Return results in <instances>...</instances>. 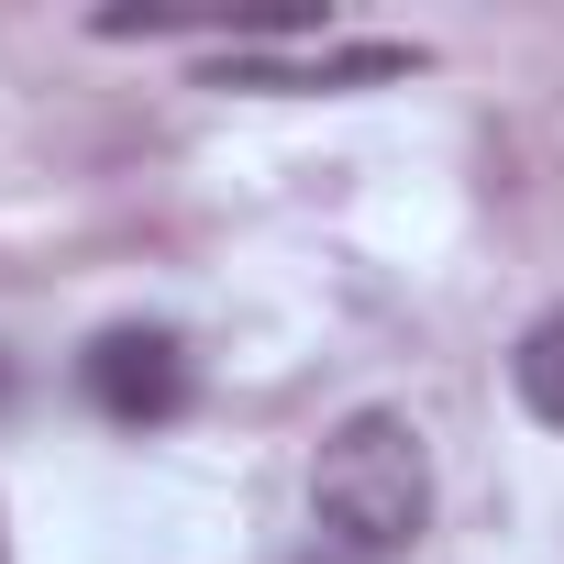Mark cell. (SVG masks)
I'll return each mask as SVG.
<instances>
[{
  "label": "cell",
  "mask_w": 564,
  "mask_h": 564,
  "mask_svg": "<svg viewBox=\"0 0 564 564\" xmlns=\"http://www.w3.org/2000/svg\"><path fill=\"white\" fill-rule=\"evenodd\" d=\"M311 509L355 553H410L421 520H432V454H421V432L399 410H355L322 443V465H311Z\"/></svg>",
  "instance_id": "1"
},
{
  "label": "cell",
  "mask_w": 564,
  "mask_h": 564,
  "mask_svg": "<svg viewBox=\"0 0 564 564\" xmlns=\"http://www.w3.org/2000/svg\"><path fill=\"white\" fill-rule=\"evenodd\" d=\"M78 388H89V410H100V421L155 432V421H177V410H188V344H177V333H155V322H122V333H100V344L78 355Z\"/></svg>",
  "instance_id": "2"
},
{
  "label": "cell",
  "mask_w": 564,
  "mask_h": 564,
  "mask_svg": "<svg viewBox=\"0 0 564 564\" xmlns=\"http://www.w3.org/2000/svg\"><path fill=\"white\" fill-rule=\"evenodd\" d=\"M410 67H421V45H322V56H232L221 89H377Z\"/></svg>",
  "instance_id": "3"
},
{
  "label": "cell",
  "mask_w": 564,
  "mask_h": 564,
  "mask_svg": "<svg viewBox=\"0 0 564 564\" xmlns=\"http://www.w3.org/2000/svg\"><path fill=\"white\" fill-rule=\"evenodd\" d=\"M509 388H520V410H531L542 432H564V311H542V322L520 333V355H509Z\"/></svg>",
  "instance_id": "4"
}]
</instances>
